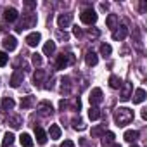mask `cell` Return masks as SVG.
Segmentation results:
<instances>
[{
    "instance_id": "1",
    "label": "cell",
    "mask_w": 147,
    "mask_h": 147,
    "mask_svg": "<svg viewBox=\"0 0 147 147\" xmlns=\"http://www.w3.org/2000/svg\"><path fill=\"white\" fill-rule=\"evenodd\" d=\"M131 119H133V111H131V109H128V107H119V109L114 111V121H116L118 126H125V125H128Z\"/></svg>"
},
{
    "instance_id": "2",
    "label": "cell",
    "mask_w": 147,
    "mask_h": 147,
    "mask_svg": "<svg viewBox=\"0 0 147 147\" xmlns=\"http://www.w3.org/2000/svg\"><path fill=\"white\" fill-rule=\"evenodd\" d=\"M36 24V14H24L23 16V21L16 26V31L21 33L23 30H28V28H33Z\"/></svg>"
},
{
    "instance_id": "3",
    "label": "cell",
    "mask_w": 147,
    "mask_h": 147,
    "mask_svg": "<svg viewBox=\"0 0 147 147\" xmlns=\"http://www.w3.org/2000/svg\"><path fill=\"white\" fill-rule=\"evenodd\" d=\"M75 62V55L69 54V52H62L61 55H57V61H55V69H66L69 64Z\"/></svg>"
},
{
    "instance_id": "4",
    "label": "cell",
    "mask_w": 147,
    "mask_h": 147,
    "mask_svg": "<svg viewBox=\"0 0 147 147\" xmlns=\"http://www.w3.org/2000/svg\"><path fill=\"white\" fill-rule=\"evenodd\" d=\"M80 19H82L83 24H94V23L97 21V14H95L94 9H85V11L80 14Z\"/></svg>"
},
{
    "instance_id": "5",
    "label": "cell",
    "mask_w": 147,
    "mask_h": 147,
    "mask_svg": "<svg viewBox=\"0 0 147 147\" xmlns=\"http://www.w3.org/2000/svg\"><path fill=\"white\" fill-rule=\"evenodd\" d=\"M36 111H38L40 116H50V114H54V107H52V104L47 102V100H42V102L38 104Z\"/></svg>"
},
{
    "instance_id": "6",
    "label": "cell",
    "mask_w": 147,
    "mask_h": 147,
    "mask_svg": "<svg viewBox=\"0 0 147 147\" xmlns=\"http://www.w3.org/2000/svg\"><path fill=\"white\" fill-rule=\"evenodd\" d=\"M126 35H128V28H126V24H121V26H118V28L113 31V38H114L116 42L125 40V38H126Z\"/></svg>"
},
{
    "instance_id": "7",
    "label": "cell",
    "mask_w": 147,
    "mask_h": 147,
    "mask_svg": "<svg viewBox=\"0 0 147 147\" xmlns=\"http://www.w3.org/2000/svg\"><path fill=\"white\" fill-rule=\"evenodd\" d=\"M2 45H4V49H5V50L12 52V50H16V47H18V40H16V36L9 35V36H5V38H4Z\"/></svg>"
},
{
    "instance_id": "8",
    "label": "cell",
    "mask_w": 147,
    "mask_h": 147,
    "mask_svg": "<svg viewBox=\"0 0 147 147\" xmlns=\"http://www.w3.org/2000/svg\"><path fill=\"white\" fill-rule=\"evenodd\" d=\"M131 88H133V85H131L130 82L121 83V95H119V99H121V100H128V99L131 97Z\"/></svg>"
},
{
    "instance_id": "9",
    "label": "cell",
    "mask_w": 147,
    "mask_h": 147,
    "mask_svg": "<svg viewBox=\"0 0 147 147\" xmlns=\"http://www.w3.org/2000/svg\"><path fill=\"white\" fill-rule=\"evenodd\" d=\"M88 100H90V104H92V106L100 104V102H102V90H100V88H92Z\"/></svg>"
},
{
    "instance_id": "10",
    "label": "cell",
    "mask_w": 147,
    "mask_h": 147,
    "mask_svg": "<svg viewBox=\"0 0 147 147\" xmlns=\"http://www.w3.org/2000/svg\"><path fill=\"white\" fill-rule=\"evenodd\" d=\"M18 18H19V14H18V11H16L14 7H7V9L4 11V19H5L7 23H14Z\"/></svg>"
},
{
    "instance_id": "11",
    "label": "cell",
    "mask_w": 147,
    "mask_h": 147,
    "mask_svg": "<svg viewBox=\"0 0 147 147\" xmlns=\"http://www.w3.org/2000/svg\"><path fill=\"white\" fill-rule=\"evenodd\" d=\"M23 80H24V75L21 71H14V75L11 76V87L12 88H18L21 83H23Z\"/></svg>"
},
{
    "instance_id": "12",
    "label": "cell",
    "mask_w": 147,
    "mask_h": 147,
    "mask_svg": "<svg viewBox=\"0 0 147 147\" xmlns=\"http://www.w3.org/2000/svg\"><path fill=\"white\" fill-rule=\"evenodd\" d=\"M71 19H73L71 14H59V18H57V24H59V28H67V26L71 24Z\"/></svg>"
},
{
    "instance_id": "13",
    "label": "cell",
    "mask_w": 147,
    "mask_h": 147,
    "mask_svg": "<svg viewBox=\"0 0 147 147\" xmlns=\"http://www.w3.org/2000/svg\"><path fill=\"white\" fill-rule=\"evenodd\" d=\"M35 135H36V142L40 145H45L47 144V133L43 131L42 126H35Z\"/></svg>"
},
{
    "instance_id": "14",
    "label": "cell",
    "mask_w": 147,
    "mask_h": 147,
    "mask_svg": "<svg viewBox=\"0 0 147 147\" xmlns=\"http://www.w3.org/2000/svg\"><path fill=\"white\" fill-rule=\"evenodd\" d=\"M61 92H62L64 95H69V94H71V78H69V76H64V78L61 80Z\"/></svg>"
},
{
    "instance_id": "15",
    "label": "cell",
    "mask_w": 147,
    "mask_h": 147,
    "mask_svg": "<svg viewBox=\"0 0 147 147\" xmlns=\"http://www.w3.org/2000/svg\"><path fill=\"white\" fill-rule=\"evenodd\" d=\"M40 40H42L40 33H30V35L26 36V43H28L30 47H36V45L40 43Z\"/></svg>"
},
{
    "instance_id": "16",
    "label": "cell",
    "mask_w": 147,
    "mask_h": 147,
    "mask_svg": "<svg viewBox=\"0 0 147 147\" xmlns=\"http://www.w3.org/2000/svg\"><path fill=\"white\" fill-rule=\"evenodd\" d=\"M85 62H87V66H95V64L99 62L97 54H95L94 50H88V52H87V55H85Z\"/></svg>"
},
{
    "instance_id": "17",
    "label": "cell",
    "mask_w": 147,
    "mask_h": 147,
    "mask_svg": "<svg viewBox=\"0 0 147 147\" xmlns=\"http://www.w3.org/2000/svg\"><path fill=\"white\" fill-rule=\"evenodd\" d=\"M71 126L75 128V130H80V131L87 128V126H85V123H83V119H82L80 116H75V118L71 119Z\"/></svg>"
},
{
    "instance_id": "18",
    "label": "cell",
    "mask_w": 147,
    "mask_h": 147,
    "mask_svg": "<svg viewBox=\"0 0 147 147\" xmlns=\"http://www.w3.org/2000/svg\"><path fill=\"white\" fill-rule=\"evenodd\" d=\"M118 21H119V19H118L116 14H109L107 19H106V24H107L109 30H116V28H118Z\"/></svg>"
},
{
    "instance_id": "19",
    "label": "cell",
    "mask_w": 147,
    "mask_h": 147,
    "mask_svg": "<svg viewBox=\"0 0 147 147\" xmlns=\"http://www.w3.org/2000/svg\"><path fill=\"white\" fill-rule=\"evenodd\" d=\"M145 100V90L144 88H137L135 94H133V102L135 104H142Z\"/></svg>"
},
{
    "instance_id": "20",
    "label": "cell",
    "mask_w": 147,
    "mask_h": 147,
    "mask_svg": "<svg viewBox=\"0 0 147 147\" xmlns=\"http://www.w3.org/2000/svg\"><path fill=\"white\" fill-rule=\"evenodd\" d=\"M33 104H35V97L33 95H26V97L21 99V107L23 109H30V107H33Z\"/></svg>"
},
{
    "instance_id": "21",
    "label": "cell",
    "mask_w": 147,
    "mask_h": 147,
    "mask_svg": "<svg viewBox=\"0 0 147 147\" xmlns=\"http://www.w3.org/2000/svg\"><path fill=\"white\" fill-rule=\"evenodd\" d=\"M49 135H50L52 140L61 138V128H59V125H50V128H49Z\"/></svg>"
},
{
    "instance_id": "22",
    "label": "cell",
    "mask_w": 147,
    "mask_h": 147,
    "mask_svg": "<svg viewBox=\"0 0 147 147\" xmlns=\"http://www.w3.org/2000/svg\"><path fill=\"white\" fill-rule=\"evenodd\" d=\"M43 78H45V71L43 69H36V73L33 75V82H35V85H42L43 83Z\"/></svg>"
},
{
    "instance_id": "23",
    "label": "cell",
    "mask_w": 147,
    "mask_h": 147,
    "mask_svg": "<svg viewBox=\"0 0 147 147\" xmlns=\"http://www.w3.org/2000/svg\"><path fill=\"white\" fill-rule=\"evenodd\" d=\"M54 52H55V42H52V40H49V42H47V43L43 45V54L50 57V55H52Z\"/></svg>"
},
{
    "instance_id": "24",
    "label": "cell",
    "mask_w": 147,
    "mask_h": 147,
    "mask_svg": "<svg viewBox=\"0 0 147 147\" xmlns=\"http://www.w3.org/2000/svg\"><path fill=\"white\" fill-rule=\"evenodd\" d=\"M138 135H140V133H138L137 130H126V131H125V140H126V142H135V140L138 138Z\"/></svg>"
},
{
    "instance_id": "25",
    "label": "cell",
    "mask_w": 147,
    "mask_h": 147,
    "mask_svg": "<svg viewBox=\"0 0 147 147\" xmlns=\"http://www.w3.org/2000/svg\"><path fill=\"white\" fill-rule=\"evenodd\" d=\"M19 140H21V145H23V147H33V138H31L28 133H21Z\"/></svg>"
},
{
    "instance_id": "26",
    "label": "cell",
    "mask_w": 147,
    "mask_h": 147,
    "mask_svg": "<svg viewBox=\"0 0 147 147\" xmlns=\"http://www.w3.org/2000/svg\"><path fill=\"white\" fill-rule=\"evenodd\" d=\"M14 106H16V102H14V99H11V97H5V99L2 100V109H4V111H11V109H14Z\"/></svg>"
},
{
    "instance_id": "27",
    "label": "cell",
    "mask_w": 147,
    "mask_h": 147,
    "mask_svg": "<svg viewBox=\"0 0 147 147\" xmlns=\"http://www.w3.org/2000/svg\"><path fill=\"white\" fill-rule=\"evenodd\" d=\"M14 133H11V131H7L5 135H4V140H2V147H9V145H12L14 144Z\"/></svg>"
},
{
    "instance_id": "28",
    "label": "cell",
    "mask_w": 147,
    "mask_h": 147,
    "mask_svg": "<svg viewBox=\"0 0 147 147\" xmlns=\"http://www.w3.org/2000/svg\"><path fill=\"white\" fill-rule=\"evenodd\" d=\"M9 123H11V126L12 128H21L23 126V118L21 116H11V119H9Z\"/></svg>"
},
{
    "instance_id": "29",
    "label": "cell",
    "mask_w": 147,
    "mask_h": 147,
    "mask_svg": "<svg viewBox=\"0 0 147 147\" xmlns=\"http://www.w3.org/2000/svg\"><path fill=\"white\" fill-rule=\"evenodd\" d=\"M113 142H114V133H113V131H106V133L102 135V144L109 147Z\"/></svg>"
},
{
    "instance_id": "30",
    "label": "cell",
    "mask_w": 147,
    "mask_h": 147,
    "mask_svg": "<svg viewBox=\"0 0 147 147\" xmlns=\"http://www.w3.org/2000/svg\"><path fill=\"white\" fill-rule=\"evenodd\" d=\"M109 87L114 88V90H116V88H121V80H119L116 75H113V76L109 78Z\"/></svg>"
},
{
    "instance_id": "31",
    "label": "cell",
    "mask_w": 147,
    "mask_h": 147,
    "mask_svg": "<svg viewBox=\"0 0 147 147\" xmlns=\"http://www.w3.org/2000/svg\"><path fill=\"white\" fill-rule=\"evenodd\" d=\"M88 118H90L92 121L99 119V118H100V109H97V107H90V109H88Z\"/></svg>"
},
{
    "instance_id": "32",
    "label": "cell",
    "mask_w": 147,
    "mask_h": 147,
    "mask_svg": "<svg viewBox=\"0 0 147 147\" xmlns=\"http://www.w3.org/2000/svg\"><path fill=\"white\" fill-rule=\"evenodd\" d=\"M111 52H113V49H111L109 43H102V45H100V55L107 57V55H111Z\"/></svg>"
},
{
    "instance_id": "33",
    "label": "cell",
    "mask_w": 147,
    "mask_h": 147,
    "mask_svg": "<svg viewBox=\"0 0 147 147\" xmlns=\"http://www.w3.org/2000/svg\"><path fill=\"white\" fill-rule=\"evenodd\" d=\"M106 133V128L104 126H95V128H92V137H102Z\"/></svg>"
},
{
    "instance_id": "34",
    "label": "cell",
    "mask_w": 147,
    "mask_h": 147,
    "mask_svg": "<svg viewBox=\"0 0 147 147\" xmlns=\"http://www.w3.org/2000/svg\"><path fill=\"white\" fill-rule=\"evenodd\" d=\"M7 61H9V55L5 52H0V67H4L7 64Z\"/></svg>"
},
{
    "instance_id": "35",
    "label": "cell",
    "mask_w": 147,
    "mask_h": 147,
    "mask_svg": "<svg viewBox=\"0 0 147 147\" xmlns=\"http://www.w3.org/2000/svg\"><path fill=\"white\" fill-rule=\"evenodd\" d=\"M31 61H33V64H35V66H42V62H43V61H42V55H40V54H33Z\"/></svg>"
},
{
    "instance_id": "36",
    "label": "cell",
    "mask_w": 147,
    "mask_h": 147,
    "mask_svg": "<svg viewBox=\"0 0 147 147\" xmlns=\"http://www.w3.org/2000/svg\"><path fill=\"white\" fill-rule=\"evenodd\" d=\"M57 38H59V40H64V42H66V40L69 38V35H67L66 31H57Z\"/></svg>"
},
{
    "instance_id": "37",
    "label": "cell",
    "mask_w": 147,
    "mask_h": 147,
    "mask_svg": "<svg viewBox=\"0 0 147 147\" xmlns=\"http://www.w3.org/2000/svg\"><path fill=\"white\" fill-rule=\"evenodd\" d=\"M67 106H69V104H67V100H64V99L59 102V109H61V111H66V109H67Z\"/></svg>"
},
{
    "instance_id": "38",
    "label": "cell",
    "mask_w": 147,
    "mask_h": 147,
    "mask_svg": "<svg viewBox=\"0 0 147 147\" xmlns=\"http://www.w3.org/2000/svg\"><path fill=\"white\" fill-rule=\"evenodd\" d=\"M73 107H75L76 111H80V107H82V102H80V99H75V100H73Z\"/></svg>"
},
{
    "instance_id": "39",
    "label": "cell",
    "mask_w": 147,
    "mask_h": 147,
    "mask_svg": "<svg viewBox=\"0 0 147 147\" xmlns=\"http://www.w3.org/2000/svg\"><path fill=\"white\" fill-rule=\"evenodd\" d=\"M61 147H75V142H71V140H64L61 144Z\"/></svg>"
},
{
    "instance_id": "40",
    "label": "cell",
    "mask_w": 147,
    "mask_h": 147,
    "mask_svg": "<svg viewBox=\"0 0 147 147\" xmlns=\"http://www.w3.org/2000/svg\"><path fill=\"white\" fill-rule=\"evenodd\" d=\"M88 35L94 36V38H97V36L100 35V31H99V30H88Z\"/></svg>"
},
{
    "instance_id": "41",
    "label": "cell",
    "mask_w": 147,
    "mask_h": 147,
    "mask_svg": "<svg viewBox=\"0 0 147 147\" xmlns=\"http://www.w3.org/2000/svg\"><path fill=\"white\" fill-rule=\"evenodd\" d=\"M24 5H26V9H35L36 2H24Z\"/></svg>"
},
{
    "instance_id": "42",
    "label": "cell",
    "mask_w": 147,
    "mask_h": 147,
    "mask_svg": "<svg viewBox=\"0 0 147 147\" xmlns=\"http://www.w3.org/2000/svg\"><path fill=\"white\" fill-rule=\"evenodd\" d=\"M73 33H75L76 36H82V30H80L78 26H75V28H73Z\"/></svg>"
},
{
    "instance_id": "43",
    "label": "cell",
    "mask_w": 147,
    "mask_h": 147,
    "mask_svg": "<svg viewBox=\"0 0 147 147\" xmlns=\"http://www.w3.org/2000/svg\"><path fill=\"white\" fill-rule=\"evenodd\" d=\"M100 9H102V11H107V9H109V4H100Z\"/></svg>"
},
{
    "instance_id": "44",
    "label": "cell",
    "mask_w": 147,
    "mask_h": 147,
    "mask_svg": "<svg viewBox=\"0 0 147 147\" xmlns=\"http://www.w3.org/2000/svg\"><path fill=\"white\" fill-rule=\"evenodd\" d=\"M142 119H147V109H142Z\"/></svg>"
},
{
    "instance_id": "45",
    "label": "cell",
    "mask_w": 147,
    "mask_h": 147,
    "mask_svg": "<svg viewBox=\"0 0 147 147\" xmlns=\"http://www.w3.org/2000/svg\"><path fill=\"white\" fill-rule=\"evenodd\" d=\"M109 147H121L119 144H113V145H109Z\"/></svg>"
},
{
    "instance_id": "46",
    "label": "cell",
    "mask_w": 147,
    "mask_h": 147,
    "mask_svg": "<svg viewBox=\"0 0 147 147\" xmlns=\"http://www.w3.org/2000/svg\"><path fill=\"white\" fill-rule=\"evenodd\" d=\"M131 147H138V145H131Z\"/></svg>"
}]
</instances>
